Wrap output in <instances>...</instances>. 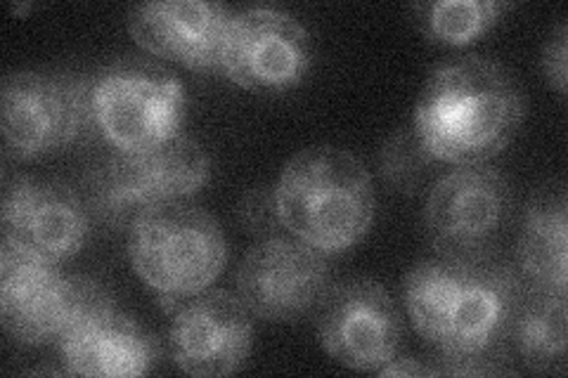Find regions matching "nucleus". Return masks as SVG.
Here are the masks:
<instances>
[{
  "instance_id": "obj_1",
  "label": "nucleus",
  "mask_w": 568,
  "mask_h": 378,
  "mask_svg": "<svg viewBox=\"0 0 568 378\" xmlns=\"http://www.w3.org/2000/svg\"><path fill=\"white\" fill-rule=\"evenodd\" d=\"M521 294L517 277L488 258L426 260L405 282L407 313L440 362L505 357Z\"/></svg>"
},
{
  "instance_id": "obj_2",
  "label": "nucleus",
  "mask_w": 568,
  "mask_h": 378,
  "mask_svg": "<svg viewBox=\"0 0 568 378\" xmlns=\"http://www.w3.org/2000/svg\"><path fill=\"white\" fill-rule=\"evenodd\" d=\"M524 98L509 71L467 58L438 67L415 106L413 131L436 161L474 166L500 154L517 135Z\"/></svg>"
},
{
  "instance_id": "obj_3",
  "label": "nucleus",
  "mask_w": 568,
  "mask_h": 378,
  "mask_svg": "<svg viewBox=\"0 0 568 378\" xmlns=\"http://www.w3.org/2000/svg\"><path fill=\"white\" fill-rule=\"evenodd\" d=\"M282 227L320 254H344L375 221L369 173L339 147H308L284 166L275 187Z\"/></svg>"
},
{
  "instance_id": "obj_4",
  "label": "nucleus",
  "mask_w": 568,
  "mask_h": 378,
  "mask_svg": "<svg viewBox=\"0 0 568 378\" xmlns=\"http://www.w3.org/2000/svg\"><path fill=\"white\" fill-rule=\"evenodd\" d=\"M116 310L114 298L91 277H67L58 263L3 239L0 319L22 346H50L88 319Z\"/></svg>"
},
{
  "instance_id": "obj_5",
  "label": "nucleus",
  "mask_w": 568,
  "mask_h": 378,
  "mask_svg": "<svg viewBox=\"0 0 568 378\" xmlns=\"http://www.w3.org/2000/svg\"><path fill=\"white\" fill-rule=\"evenodd\" d=\"M211 175V161L197 142L175 135L162 145L116 150L88 175V208L100 223L131 229L142 215L197 194Z\"/></svg>"
},
{
  "instance_id": "obj_6",
  "label": "nucleus",
  "mask_w": 568,
  "mask_h": 378,
  "mask_svg": "<svg viewBox=\"0 0 568 378\" xmlns=\"http://www.w3.org/2000/svg\"><path fill=\"white\" fill-rule=\"evenodd\" d=\"M129 260L135 275L173 310L219 279L227 260V244L213 215L178 202L133 223Z\"/></svg>"
},
{
  "instance_id": "obj_7",
  "label": "nucleus",
  "mask_w": 568,
  "mask_h": 378,
  "mask_svg": "<svg viewBox=\"0 0 568 378\" xmlns=\"http://www.w3.org/2000/svg\"><path fill=\"white\" fill-rule=\"evenodd\" d=\"M93 79L62 71H17L3 81V140L17 159L79 145L93 131Z\"/></svg>"
},
{
  "instance_id": "obj_8",
  "label": "nucleus",
  "mask_w": 568,
  "mask_h": 378,
  "mask_svg": "<svg viewBox=\"0 0 568 378\" xmlns=\"http://www.w3.org/2000/svg\"><path fill=\"white\" fill-rule=\"evenodd\" d=\"M98 133L121 152H140L181 135L185 90L171 71L148 60H119L93 79Z\"/></svg>"
},
{
  "instance_id": "obj_9",
  "label": "nucleus",
  "mask_w": 568,
  "mask_h": 378,
  "mask_svg": "<svg viewBox=\"0 0 568 378\" xmlns=\"http://www.w3.org/2000/svg\"><path fill=\"white\" fill-rule=\"evenodd\" d=\"M511 213L507 180L484 164L457 166L432 187L424 225L443 258H488Z\"/></svg>"
},
{
  "instance_id": "obj_10",
  "label": "nucleus",
  "mask_w": 568,
  "mask_h": 378,
  "mask_svg": "<svg viewBox=\"0 0 568 378\" xmlns=\"http://www.w3.org/2000/svg\"><path fill=\"white\" fill-rule=\"evenodd\" d=\"M311 62V35L292 14L252 8L230 20L221 71L233 83L258 93H282L306 79Z\"/></svg>"
},
{
  "instance_id": "obj_11",
  "label": "nucleus",
  "mask_w": 568,
  "mask_h": 378,
  "mask_svg": "<svg viewBox=\"0 0 568 378\" xmlns=\"http://www.w3.org/2000/svg\"><path fill=\"white\" fill-rule=\"evenodd\" d=\"M320 344L336 362L379 371L396 357L403 327L394 298L372 279H348L327 289L317 305Z\"/></svg>"
},
{
  "instance_id": "obj_12",
  "label": "nucleus",
  "mask_w": 568,
  "mask_h": 378,
  "mask_svg": "<svg viewBox=\"0 0 568 378\" xmlns=\"http://www.w3.org/2000/svg\"><path fill=\"white\" fill-rule=\"evenodd\" d=\"M327 284L323 254L296 237H265L237 269V298L248 315L268 321L308 315L325 298Z\"/></svg>"
},
{
  "instance_id": "obj_13",
  "label": "nucleus",
  "mask_w": 568,
  "mask_h": 378,
  "mask_svg": "<svg viewBox=\"0 0 568 378\" xmlns=\"http://www.w3.org/2000/svg\"><path fill=\"white\" fill-rule=\"evenodd\" d=\"M169 348L178 369L190 376L235 374L252 353L254 327L240 298L202 292L171 310Z\"/></svg>"
},
{
  "instance_id": "obj_14",
  "label": "nucleus",
  "mask_w": 568,
  "mask_h": 378,
  "mask_svg": "<svg viewBox=\"0 0 568 378\" xmlns=\"http://www.w3.org/2000/svg\"><path fill=\"white\" fill-rule=\"evenodd\" d=\"M88 204L58 180L17 177L3 192V239L62 263L85 246Z\"/></svg>"
},
{
  "instance_id": "obj_15",
  "label": "nucleus",
  "mask_w": 568,
  "mask_h": 378,
  "mask_svg": "<svg viewBox=\"0 0 568 378\" xmlns=\"http://www.w3.org/2000/svg\"><path fill=\"white\" fill-rule=\"evenodd\" d=\"M233 12L202 0H162L138 6L129 31L150 55L181 62L194 71L221 69L225 35Z\"/></svg>"
},
{
  "instance_id": "obj_16",
  "label": "nucleus",
  "mask_w": 568,
  "mask_h": 378,
  "mask_svg": "<svg viewBox=\"0 0 568 378\" xmlns=\"http://www.w3.org/2000/svg\"><path fill=\"white\" fill-rule=\"evenodd\" d=\"M58 350L71 376H142L159 359L154 336L119 310L88 319L60 340Z\"/></svg>"
},
{
  "instance_id": "obj_17",
  "label": "nucleus",
  "mask_w": 568,
  "mask_h": 378,
  "mask_svg": "<svg viewBox=\"0 0 568 378\" xmlns=\"http://www.w3.org/2000/svg\"><path fill=\"white\" fill-rule=\"evenodd\" d=\"M519 265L532 289L568 292V202L561 187H547L528 204Z\"/></svg>"
},
{
  "instance_id": "obj_18",
  "label": "nucleus",
  "mask_w": 568,
  "mask_h": 378,
  "mask_svg": "<svg viewBox=\"0 0 568 378\" xmlns=\"http://www.w3.org/2000/svg\"><path fill=\"white\" fill-rule=\"evenodd\" d=\"M566 294L532 289L521 294L509 336L532 371H557L566 357Z\"/></svg>"
},
{
  "instance_id": "obj_19",
  "label": "nucleus",
  "mask_w": 568,
  "mask_h": 378,
  "mask_svg": "<svg viewBox=\"0 0 568 378\" xmlns=\"http://www.w3.org/2000/svg\"><path fill=\"white\" fill-rule=\"evenodd\" d=\"M509 3L497 0H440L417 8L422 31L436 43L469 45L478 35H484Z\"/></svg>"
},
{
  "instance_id": "obj_20",
  "label": "nucleus",
  "mask_w": 568,
  "mask_h": 378,
  "mask_svg": "<svg viewBox=\"0 0 568 378\" xmlns=\"http://www.w3.org/2000/svg\"><path fill=\"white\" fill-rule=\"evenodd\" d=\"M384 183L403 194H415L429 177L436 159L424 150L417 133L405 129L390 135L377 156Z\"/></svg>"
},
{
  "instance_id": "obj_21",
  "label": "nucleus",
  "mask_w": 568,
  "mask_h": 378,
  "mask_svg": "<svg viewBox=\"0 0 568 378\" xmlns=\"http://www.w3.org/2000/svg\"><path fill=\"white\" fill-rule=\"evenodd\" d=\"M237 221L246 232L258 234V237H275L277 227L282 225L275 192L263 187L246 192L237 208Z\"/></svg>"
},
{
  "instance_id": "obj_22",
  "label": "nucleus",
  "mask_w": 568,
  "mask_h": 378,
  "mask_svg": "<svg viewBox=\"0 0 568 378\" xmlns=\"http://www.w3.org/2000/svg\"><path fill=\"white\" fill-rule=\"evenodd\" d=\"M568 29L561 22L557 31L549 35V41L542 52V71L547 81L555 85L559 95L566 93V55H568Z\"/></svg>"
},
{
  "instance_id": "obj_23",
  "label": "nucleus",
  "mask_w": 568,
  "mask_h": 378,
  "mask_svg": "<svg viewBox=\"0 0 568 378\" xmlns=\"http://www.w3.org/2000/svg\"><path fill=\"white\" fill-rule=\"evenodd\" d=\"M377 374L382 376H436L434 367H424L417 359H390Z\"/></svg>"
}]
</instances>
